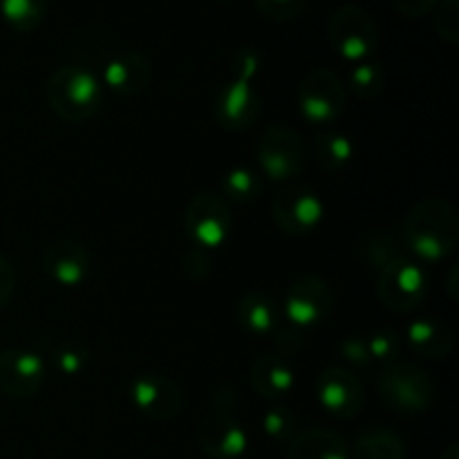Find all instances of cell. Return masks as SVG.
Returning <instances> with one entry per match:
<instances>
[{
	"mask_svg": "<svg viewBox=\"0 0 459 459\" xmlns=\"http://www.w3.org/2000/svg\"><path fill=\"white\" fill-rule=\"evenodd\" d=\"M459 220L442 197L417 202L402 224V247L429 263H439L457 249Z\"/></svg>",
	"mask_w": 459,
	"mask_h": 459,
	"instance_id": "1",
	"label": "cell"
},
{
	"mask_svg": "<svg viewBox=\"0 0 459 459\" xmlns=\"http://www.w3.org/2000/svg\"><path fill=\"white\" fill-rule=\"evenodd\" d=\"M45 97L58 119L83 124L101 110L103 85L97 72L90 67L61 65L49 74Z\"/></svg>",
	"mask_w": 459,
	"mask_h": 459,
	"instance_id": "2",
	"label": "cell"
},
{
	"mask_svg": "<svg viewBox=\"0 0 459 459\" xmlns=\"http://www.w3.org/2000/svg\"><path fill=\"white\" fill-rule=\"evenodd\" d=\"M379 397L399 415H420L435 399V385L429 372L412 363H390L377 381Z\"/></svg>",
	"mask_w": 459,
	"mask_h": 459,
	"instance_id": "3",
	"label": "cell"
},
{
	"mask_svg": "<svg viewBox=\"0 0 459 459\" xmlns=\"http://www.w3.org/2000/svg\"><path fill=\"white\" fill-rule=\"evenodd\" d=\"M330 45L343 61H370L379 48V30L370 13L359 4H343L336 9L327 25Z\"/></svg>",
	"mask_w": 459,
	"mask_h": 459,
	"instance_id": "4",
	"label": "cell"
},
{
	"mask_svg": "<svg viewBox=\"0 0 459 459\" xmlns=\"http://www.w3.org/2000/svg\"><path fill=\"white\" fill-rule=\"evenodd\" d=\"M231 211L227 200L218 193H197L184 213V231L193 249L215 251L229 240L231 233Z\"/></svg>",
	"mask_w": 459,
	"mask_h": 459,
	"instance_id": "5",
	"label": "cell"
},
{
	"mask_svg": "<svg viewBox=\"0 0 459 459\" xmlns=\"http://www.w3.org/2000/svg\"><path fill=\"white\" fill-rule=\"evenodd\" d=\"M258 161L264 178L276 184H290L303 173L307 161L303 137L290 126H269L258 143Z\"/></svg>",
	"mask_w": 459,
	"mask_h": 459,
	"instance_id": "6",
	"label": "cell"
},
{
	"mask_svg": "<svg viewBox=\"0 0 459 459\" xmlns=\"http://www.w3.org/2000/svg\"><path fill=\"white\" fill-rule=\"evenodd\" d=\"M348 92L339 76L327 67L312 70L299 88V110L312 126H330L345 112Z\"/></svg>",
	"mask_w": 459,
	"mask_h": 459,
	"instance_id": "7",
	"label": "cell"
},
{
	"mask_svg": "<svg viewBox=\"0 0 459 459\" xmlns=\"http://www.w3.org/2000/svg\"><path fill=\"white\" fill-rule=\"evenodd\" d=\"M377 294L390 312H412L424 303L429 294V281L424 269L411 258H399L385 269H381L377 278Z\"/></svg>",
	"mask_w": 459,
	"mask_h": 459,
	"instance_id": "8",
	"label": "cell"
},
{
	"mask_svg": "<svg viewBox=\"0 0 459 459\" xmlns=\"http://www.w3.org/2000/svg\"><path fill=\"white\" fill-rule=\"evenodd\" d=\"M272 215L278 229L290 236H307L323 220V202L303 184H287L272 202Z\"/></svg>",
	"mask_w": 459,
	"mask_h": 459,
	"instance_id": "9",
	"label": "cell"
},
{
	"mask_svg": "<svg viewBox=\"0 0 459 459\" xmlns=\"http://www.w3.org/2000/svg\"><path fill=\"white\" fill-rule=\"evenodd\" d=\"M316 399L327 415L336 420H352L366 403V388L352 370L332 366L318 375Z\"/></svg>",
	"mask_w": 459,
	"mask_h": 459,
	"instance_id": "10",
	"label": "cell"
},
{
	"mask_svg": "<svg viewBox=\"0 0 459 459\" xmlns=\"http://www.w3.org/2000/svg\"><path fill=\"white\" fill-rule=\"evenodd\" d=\"M334 307L330 285L318 276H300L290 285L281 312L296 327H312L325 321Z\"/></svg>",
	"mask_w": 459,
	"mask_h": 459,
	"instance_id": "11",
	"label": "cell"
},
{
	"mask_svg": "<svg viewBox=\"0 0 459 459\" xmlns=\"http://www.w3.org/2000/svg\"><path fill=\"white\" fill-rule=\"evenodd\" d=\"M130 399L134 408L148 420L169 421L179 415L184 403L182 388L160 372H143L130 384Z\"/></svg>",
	"mask_w": 459,
	"mask_h": 459,
	"instance_id": "12",
	"label": "cell"
},
{
	"mask_svg": "<svg viewBox=\"0 0 459 459\" xmlns=\"http://www.w3.org/2000/svg\"><path fill=\"white\" fill-rule=\"evenodd\" d=\"M48 366L43 357L30 350L0 352V393L12 399H30L43 388Z\"/></svg>",
	"mask_w": 459,
	"mask_h": 459,
	"instance_id": "13",
	"label": "cell"
},
{
	"mask_svg": "<svg viewBox=\"0 0 459 459\" xmlns=\"http://www.w3.org/2000/svg\"><path fill=\"white\" fill-rule=\"evenodd\" d=\"M197 444L209 459H240L249 446V437L229 412L215 411L197 426Z\"/></svg>",
	"mask_w": 459,
	"mask_h": 459,
	"instance_id": "14",
	"label": "cell"
},
{
	"mask_svg": "<svg viewBox=\"0 0 459 459\" xmlns=\"http://www.w3.org/2000/svg\"><path fill=\"white\" fill-rule=\"evenodd\" d=\"M43 272L61 287H79L92 269V255L81 242L61 238L49 242L40 254Z\"/></svg>",
	"mask_w": 459,
	"mask_h": 459,
	"instance_id": "15",
	"label": "cell"
},
{
	"mask_svg": "<svg viewBox=\"0 0 459 459\" xmlns=\"http://www.w3.org/2000/svg\"><path fill=\"white\" fill-rule=\"evenodd\" d=\"M215 119L224 130L242 133L255 124L260 115V97L254 83L245 79H231L215 99Z\"/></svg>",
	"mask_w": 459,
	"mask_h": 459,
	"instance_id": "16",
	"label": "cell"
},
{
	"mask_svg": "<svg viewBox=\"0 0 459 459\" xmlns=\"http://www.w3.org/2000/svg\"><path fill=\"white\" fill-rule=\"evenodd\" d=\"M101 85L119 97H137L151 85L152 65L139 52H115L101 65Z\"/></svg>",
	"mask_w": 459,
	"mask_h": 459,
	"instance_id": "17",
	"label": "cell"
},
{
	"mask_svg": "<svg viewBox=\"0 0 459 459\" xmlns=\"http://www.w3.org/2000/svg\"><path fill=\"white\" fill-rule=\"evenodd\" d=\"M287 459H352V453H350V444L339 433L325 429H307L290 439Z\"/></svg>",
	"mask_w": 459,
	"mask_h": 459,
	"instance_id": "18",
	"label": "cell"
},
{
	"mask_svg": "<svg viewBox=\"0 0 459 459\" xmlns=\"http://www.w3.org/2000/svg\"><path fill=\"white\" fill-rule=\"evenodd\" d=\"M406 341L415 354L424 359L448 357L455 348V334L446 323L437 318H417L406 327Z\"/></svg>",
	"mask_w": 459,
	"mask_h": 459,
	"instance_id": "19",
	"label": "cell"
},
{
	"mask_svg": "<svg viewBox=\"0 0 459 459\" xmlns=\"http://www.w3.org/2000/svg\"><path fill=\"white\" fill-rule=\"evenodd\" d=\"M296 384L290 361L278 354H263L251 366V385L264 399H281L291 393Z\"/></svg>",
	"mask_w": 459,
	"mask_h": 459,
	"instance_id": "20",
	"label": "cell"
},
{
	"mask_svg": "<svg viewBox=\"0 0 459 459\" xmlns=\"http://www.w3.org/2000/svg\"><path fill=\"white\" fill-rule=\"evenodd\" d=\"M238 321L251 336L276 334L281 327V307L272 296L263 291H251L238 300Z\"/></svg>",
	"mask_w": 459,
	"mask_h": 459,
	"instance_id": "21",
	"label": "cell"
},
{
	"mask_svg": "<svg viewBox=\"0 0 459 459\" xmlns=\"http://www.w3.org/2000/svg\"><path fill=\"white\" fill-rule=\"evenodd\" d=\"M350 453L352 459H406L408 448L397 433L377 426L359 435Z\"/></svg>",
	"mask_w": 459,
	"mask_h": 459,
	"instance_id": "22",
	"label": "cell"
},
{
	"mask_svg": "<svg viewBox=\"0 0 459 459\" xmlns=\"http://www.w3.org/2000/svg\"><path fill=\"white\" fill-rule=\"evenodd\" d=\"M0 13L12 30L27 34L48 16V0H0Z\"/></svg>",
	"mask_w": 459,
	"mask_h": 459,
	"instance_id": "23",
	"label": "cell"
},
{
	"mask_svg": "<svg viewBox=\"0 0 459 459\" xmlns=\"http://www.w3.org/2000/svg\"><path fill=\"white\" fill-rule=\"evenodd\" d=\"M354 155L352 139L341 133H318L314 137V157L325 170H339L350 164Z\"/></svg>",
	"mask_w": 459,
	"mask_h": 459,
	"instance_id": "24",
	"label": "cell"
},
{
	"mask_svg": "<svg viewBox=\"0 0 459 459\" xmlns=\"http://www.w3.org/2000/svg\"><path fill=\"white\" fill-rule=\"evenodd\" d=\"M361 255L372 269L381 272V269H385L388 264H393L394 260L403 258L402 242H399L394 236H390V233L377 231V233H372V236L366 238Z\"/></svg>",
	"mask_w": 459,
	"mask_h": 459,
	"instance_id": "25",
	"label": "cell"
},
{
	"mask_svg": "<svg viewBox=\"0 0 459 459\" xmlns=\"http://www.w3.org/2000/svg\"><path fill=\"white\" fill-rule=\"evenodd\" d=\"M264 182L260 175H255L254 170L245 169V166H238V169H231L222 179V191L229 200L233 202H254L255 197L263 193Z\"/></svg>",
	"mask_w": 459,
	"mask_h": 459,
	"instance_id": "26",
	"label": "cell"
},
{
	"mask_svg": "<svg viewBox=\"0 0 459 459\" xmlns=\"http://www.w3.org/2000/svg\"><path fill=\"white\" fill-rule=\"evenodd\" d=\"M385 83V72L379 63L375 61H363L357 63L350 72L348 85L352 90L354 97L359 99H372L384 90Z\"/></svg>",
	"mask_w": 459,
	"mask_h": 459,
	"instance_id": "27",
	"label": "cell"
},
{
	"mask_svg": "<svg viewBox=\"0 0 459 459\" xmlns=\"http://www.w3.org/2000/svg\"><path fill=\"white\" fill-rule=\"evenodd\" d=\"M52 363L58 372H63V375H81V372L85 370V366H88V348H83L81 343H74V341L56 345V348L52 350Z\"/></svg>",
	"mask_w": 459,
	"mask_h": 459,
	"instance_id": "28",
	"label": "cell"
},
{
	"mask_svg": "<svg viewBox=\"0 0 459 459\" xmlns=\"http://www.w3.org/2000/svg\"><path fill=\"white\" fill-rule=\"evenodd\" d=\"M263 429L273 442H290L296 435V415L287 406H272L263 415Z\"/></svg>",
	"mask_w": 459,
	"mask_h": 459,
	"instance_id": "29",
	"label": "cell"
},
{
	"mask_svg": "<svg viewBox=\"0 0 459 459\" xmlns=\"http://www.w3.org/2000/svg\"><path fill=\"white\" fill-rule=\"evenodd\" d=\"M368 348H370L372 361L381 363H397L399 354H402V339L394 330H379L368 339Z\"/></svg>",
	"mask_w": 459,
	"mask_h": 459,
	"instance_id": "30",
	"label": "cell"
},
{
	"mask_svg": "<svg viewBox=\"0 0 459 459\" xmlns=\"http://www.w3.org/2000/svg\"><path fill=\"white\" fill-rule=\"evenodd\" d=\"M307 7V0H255V9L272 22H290Z\"/></svg>",
	"mask_w": 459,
	"mask_h": 459,
	"instance_id": "31",
	"label": "cell"
},
{
	"mask_svg": "<svg viewBox=\"0 0 459 459\" xmlns=\"http://www.w3.org/2000/svg\"><path fill=\"white\" fill-rule=\"evenodd\" d=\"M435 30L446 43L459 40V0H439L435 13Z\"/></svg>",
	"mask_w": 459,
	"mask_h": 459,
	"instance_id": "32",
	"label": "cell"
},
{
	"mask_svg": "<svg viewBox=\"0 0 459 459\" xmlns=\"http://www.w3.org/2000/svg\"><path fill=\"white\" fill-rule=\"evenodd\" d=\"M260 65H263V58H260V54L255 49L240 48L231 58L233 79H245L254 83V79L260 72Z\"/></svg>",
	"mask_w": 459,
	"mask_h": 459,
	"instance_id": "33",
	"label": "cell"
},
{
	"mask_svg": "<svg viewBox=\"0 0 459 459\" xmlns=\"http://www.w3.org/2000/svg\"><path fill=\"white\" fill-rule=\"evenodd\" d=\"M341 354H343L345 361H350L352 366L368 368L372 363L368 339H361V336H348V339L341 343Z\"/></svg>",
	"mask_w": 459,
	"mask_h": 459,
	"instance_id": "34",
	"label": "cell"
},
{
	"mask_svg": "<svg viewBox=\"0 0 459 459\" xmlns=\"http://www.w3.org/2000/svg\"><path fill=\"white\" fill-rule=\"evenodd\" d=\"M16 291V272H13L12 263L0 254V309L7 307Z\"/></svg>",
	"mask_w": 459,
	"mask_h": 459,
	"instance_id": "35",
	"label": "cell"
},
{
	"mask_svg": "<svg viewBox=\"0 0 459 459\" xmlns=\"http://www.w3.org/2000/svg\"><path fill=\"white\" fill-rule=\"evenodd\" d=\"M276 350H278V357L282 359H290L294 357L296 352H299L300 348H303V341H300V334L296 330H281L278 327L276 330Z\"/></svg>",
	"mask_w": 459,
	"mask_h": 459,
	"instance_id": "36",
	"label": "cell"
},
{
	"mask_svg": "<svg viewBox=\"0 0 459 459\" xmlns=\"http://www.w3.org/2000/svg\"><path fill=\"white\" fill-rule=\"evenodd\" d=\"M439 0H394V7L406 18H420L433 7H437Z\"/></svg>",
	"mask_w": 459,
	"mask_h": 459,
	"instance_id": "37",
	"label": "cell"
},
{
	"mask_svg": "<svg viewBox=\"0 0 459 459\" xmlns=\"http://www.w3.org/2000/svg\"><path fill=\"white\" fill-rule=\"evenodd\" d=\"M455 278H457V267H453V269H451V281H448V290H451V299H453V300H457Z\"/></svg>",
	"mask_w": 459,
	"mask_h": 459,
	"instance_id": "38",
	"label": "cell"
},
{
	"mask_svg": "<svg viewBox=\"0 0 459 459\" xmlns=\"http://www.w3.org/2000/svg\"><path fill=\"white\" fill-rule=\"evenodd\" d=\"M439 459H459V448L455 446V444H451V446L442 453V457Z\"/></svg>",
	"mask_w": 459,
	"mask_h": 459,
	"instance_id": "39",
	"label": "cell"
}]
</instances>
